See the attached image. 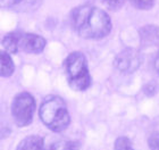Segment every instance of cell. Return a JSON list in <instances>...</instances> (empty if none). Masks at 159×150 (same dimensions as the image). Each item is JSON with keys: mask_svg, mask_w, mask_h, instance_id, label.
<instances>
[{"mask_svg": "<svg viewBox=\"0 0 159 150\" xmlns=\"http://www.w3.org/2000/svg\"><path fill=\"white\" fill-rule=\"evenodd\" d=\"M140 41L144 47L159 46V26L144 25L139 30Z\"/></svg>", "mask_w": 159, "mask_h": 150, "instance_id": "ba28073f", "label": "cell"}, {"mask_svg": "<svg viewBox=\"0 0 159 150\" xmlns=\"http://www.w3.org/2000/svg\"><path fill=\"white\" fill-rule=\"evenodd\" d=\"M35 111V100L29 92L17 93L11 102V115L15 123L20 127L27 126L32 123Z\"/></svg>", "mask_w": 159, "mask_h": 150, "instance_id": "277c9868", "label": "cell"}, {"mask_svg": "<svg viewBox=\"0 0 159 150\" xmlns=\"http://www.w3.org/2000/svg\"><path fill=\"white\" fill-rule=\"evenodd\" d=\"M1 2L3 7L16 13L34 11L41 6V0H1Z\"/></svg>", "mask_w": 159, "mask_h": 150, "instance_id": "52a82bcc", "label": "cell"}, {"mask_svg": "<svg viewBox=\"0 0 159 150\" xmlns=\"http://www.w3.org/2000/svg\"><path fill=\"white\" fill-rule=\"evenodd\" d=\"M115 150H134L129 138L119 137L115 141Z\"/></svg>", "mask_w": 159, "mask_h": 150, "instance_id": "7c38bea8", "label": "cell"}, {"mask_svg": "<svg viewBox=\"0 0 159 150\" xmlns=\"http://www.w3.org/2000/svg\"><path fill=\"white\" fill-rule=\"evenodd\" d=\"M17 51H24L26 53H40L46 48L47 41L41 35L23 32H13Z\"/></svg>", "mask_w": 159, "mask_h": 150, "instance_id": "8992f818", "label": "cell"}, {"mask_svg": "<svg viewBox=\"0 0 159 150\" xmlns=\"http://www.w3.org/2000/svg\"><path fill=\"white\" fill-rule=\"evenodd\" d=\"M143 91L149 97L150 96H155L157 93V91H158V85H157L156 82H149L146 87L143 88Z\"/></svg>", "mask_w": 159, "mask_h": 150, "instance_id": "2e32d148", "label": "cell"}, {"mask_svg": "<svg viewBox=\"0 0 159 150\" xmlns=\"http://www.w3.org/2000/svg\"><path fill=\"white\" fill-rule=\"evenodd\" d=\"M42 123L52 132L59 133L70 126V116L66 102L59 96L50 94L43 99L39 109Z\"/></svg>", "mask_w": 159, "mask_h": 150, "instance_id": "7a4b0ae2", "label": "cell"}, {"mask_svg": "<svg viewBox=\"0 0 159 150\" xmlns=\"http://www.w3.org/2000/svg\"><path fill=\"white\" fill-rule=\"evenodd\" d=\"M129 1L132 6L141 10H149L155 5V0H129Z\"/></svg>", "mask_w": 159, "mask_h": 150, "instance_id": "4fadbf2b", "label": "cell"}, {"mask_svg": "<svg viewBox=\"0 0 159 150\" xmlns=\"http://www.w3.org/2000/svg\"><path fill=\"white\" fill-rule=\"evenodd\" d=\"M70 23L80 37L89 40L103 39L113 27L111 20L106 11L90 5L74 8L70 14Z\"/></svg>", "mask_w": 159, "mask_h": 150, "instance_id": "6da1fadb", "label": "cell"}, {"mask_svg": "<svg viewBox=\"0 0 159 150\" xmlns=\"http://www.w3.org/2000/svg\"><path fill=\"white\" fill-rule=\"evenodd\" d=\"M142 64V56L134 48H125L115 57L114 66L122 73L131 74L135 72Z\"/></svg>", "mask_w": 159, "mask_h": 150, "instance_id": "5b68a950", "label": "cell"}, {"mask_svg": "<svg viewBox=\"0 0 159 150\" xmlns=\"http://www.w3.org/2000/svg\"><path fill=\"white\" fill-rule=\"evenodd\" d=\"M15 70V64L7 51L0 50V76L9 77Z\"/></svg>", "mask_w": 159, "mask_h": 150, "instance_id": "30bf717a", "label": "cell"}, {"mask_svg": "<svg viewBox=\"0 0 159 150\" xmlns=\"http://www.w3.org/2000/svg\"><path fill=\"white\" fill-rule=\"evenodd\" d=\"M64 70L70 87L75 91H85L91 85V75L85 56L80 51H74L66 57Z\"/></svg>", "mask_w": 159, "mask_h": 150, "instance_id": "3957f363", "label": "cell"}, {"mask_svg": "<svg viewBox=\"0 0 159 150\" xmlns=\"http://www.w3.org/2000/svg\"><path fill=\"white\" fill-rule=\"evenodd\" d=\"M153 68L157 72V74L159 75V50L157 52L156 57H155V60H153Z\"/></svg>", "mask_w": 159, "mask_h": 150, "instance_id": "e0dca14e", "label": "cell"}, {"mask_svg": "<svg viewBox=\"0 0 159 150\" xmlns=\"http://www.w3.org/2000/svg\"><path fill=\"white\" fill-rule=\"evenodd\" d=\"M43 150H74V143L70 141L59 140L52 142L49 147H47V149Z\"/></svg>", "mask_w": 159, "mask_h": 150, "instance_id": "8fae6325", "label": "cell"}, {"mask_svg": "<svg viewBox=\"0 0 159 150\" xmlns=\"http://www.w3.org/2000/svg\"><path fill=\"white\" fill-rule=\"evenodd\" d=\"M44 141L39 135H29L17 144L16 150H43Z\"/></svg>", "mask_w": 159, "mask_h": 150, "instance_id": "9c48e42d", "label": "cell"}, {"mask_svg": "<svg viewBox=\"0 0 159 150\" xmlns=\"http://www.w3.org/2000/svg\"><path fill=\"white\" fill-rule=\"evenodd\" d=\"M148 146L151 150H159V132H153L148 138Z\"/></svg>", "mask_w": 159, "mask_h": 150, "instance_id": "9a60e30c", "label": "cell"}, {"mask_svg": "<svg viewBox=\"0 0 159 150\" xmlns=\"http://www.w3.org/2000/svg\"><path fill=\"white\" fill-rule=\"evenodd\" d=\"M100 1L108 9L113 10V11H118L125 3V0H100Z\"/></svg>", "mask_w": 159, "mask_h": 150, "instance_id": "5bb4252c", "label": "cell"}]
</instances>
